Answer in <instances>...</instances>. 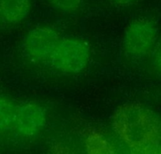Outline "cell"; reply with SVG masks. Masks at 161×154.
<instances>
[{"label": "cell", "mask_w": 161, "mask_h": 154, "mask_svg": "<svg viewBox=\"0 0 161 154\" xmlns=\"http://www.w3.org/2000/svg\"><path fill=\"white\" fill-rule=\"evenodd\" d=\"M114 133L130 149L161 142V119L139 102H127L116 109L111 118Z\"/></svg>", "instance_id": "6da1fadb"}, {"label": "cell", "mask_w": 161, "mask_h": 154, "mask_svg": "<svg viewBox=\"0 0 161 154\" xmlns=\"http://www.w3.org/2000/svg\"><path fill=\"white\" fill-rule=\"evenodd\" d=\"M90 59L91 47L86 40L79 37H62L47 62L59 73L77 75L87 69Z\"/></svg>", "instance_id": "7a4b0ae2"}, {"label": "cell", "mask_w": 161, "mask_h": 154, "mask_svg": "<svg viewBox=\"0 0 161 154\" xmlns=\"http://www.w3.org/2000/svg\"><path fill=\"white\" fill-rule=\"evenodd\" d=\"M157 39L156 23L149 18H136L125 28L122 44L123 52L130 58L141 59L153 52Z\"/></svg>", "instance_id": "3957f363"}, {"label": "cell", "mask_w": 161, "mask_h": 154, "mask_svg": "<svg viewBox=\"0 0 161 154\" xmlns=\"http://www.w3.org/2000/svg\"><path fill=\"white\" fill-rule=\"evenodd\" d=\"M62 38L56 28L50 25H38L26 33L22 42L25 56L34 62L47 61Z\"/></svg>", "instance_id": "277c9868"}, {"label": "cell", "mask_w": 161, "mask_h": 154, "mask_svg": "<svg viewBox=\"0 0 161 154\" xmlns=\"http://www.w3.org/2000/svg\"><path fill=\"white\" fill-rule=\"evenodd\" d=\"M47 121L45 108L36 101L18 104L14 129L23 137L33 138L42 131Z\"/></svg>", "instance_id": "5b68a950"}, {"label": "cell", "mask_w": 161, "mask_h": 154, "mask_svg": "<svg viewBox=\"0 0 161 154\" xmlns=\"http://www.w3.org/2000/svg\"><path fill=\"white\" fill-rule=\"evenodd\" d=\"M32 0H0V26L15 27L29 16Z\"/></svg>", "instance_id": "8992f818"}, {"label": "cell", "mask_w": 161, "mask_h": 154, "mask_svg": "<svg viewBox=\"0 0 161 154\" xmlns=\"http://www.w3.org/2000/svg\"><path fill=\"white\" fill-rule=\"evenodd\" d=\"M85 145L87 154H116L109 141L102 134L96 131L88 132Z\"/></svg>", "instance_id": "52a82bcc"}, {"label": "cell", "mask_w": 161, "mask_h": 154, "mask_svg": "<svg viewBox=\"0 0 161 154\" xmlns=\"http://www.w3.org/2000/svg\"><path fill=\"white\" fill-rule=\"evenodd\" d=\"M18 104L10 98L0 96V131L14 129Z\"/></svg>", "instance_id": "ba28073f"}, {"label": "cell", "mask_w": 161, "mask_h": 154, "mask_svg": "<svg viewBox=\"0 0 161 154\" xmlns=\"http://www.w3.org/2000/svg\"><path fill=\"white\" fill-rule=\"evenodd\" d=\"M53 9L66 14H74L81 9L84 0H46Z\"/></svg>", "instance_id": "9c48e42d"}, {"label": "cell", "mask_w": 161, "mask_h": 154, "mask_svg": "<svg viewBox=\"0 0 161 154\" xmlns=\"http://www.w3.org/2000/svg\"><path fill=\"white\" fill-rule=\"evenodd\" d=\"M130 154H161V142H153L131 148Z\"/></svg>", "instance_id": "30bf717a"}, {"label": "cell", "mask_w": 161, "mask_h": 154, "mask_svg": "<svg viewBox=\"0 0 161 154\" xmlns=\"http://www.w3.org/2000/svg\"><path fill=\"white\" fill-rule=\"evenodd\" d=\"M152 64L153 67L161 72V40L157 42L152 52Z\"/></svg>", "instance_id": "8fae6325"}, {"label": "cell", "mask_w": 161, "mask_h": 154, "mask_svg": "<svg viewBox=\"0 0 161 154\" xmlns=\"http://www.w3.org/2000/svg\"><path fill=\"white\" fill-rule=\"evenodd\" d=\"M109 1L114 7H119V8H124V7H128L133 5L138 0H109Z\"/></svg>", "instance_id": "7c38bea8"}]
</instances>
